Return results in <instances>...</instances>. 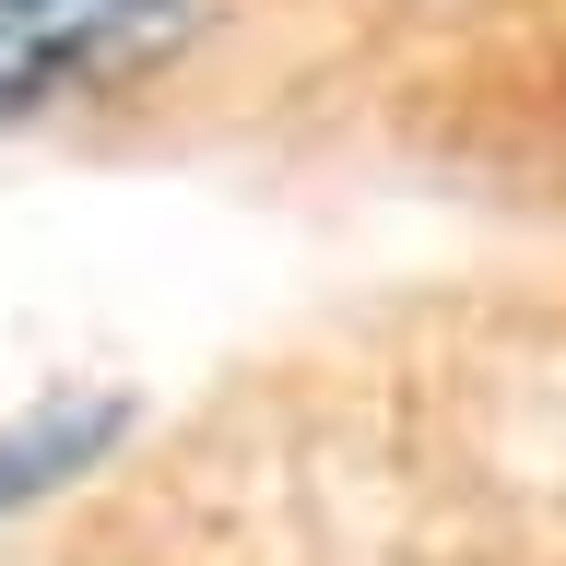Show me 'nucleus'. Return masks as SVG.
Returning a JSON list of instances; mask_svg holds the SVG:
<instances>
[{"instance_id": "nucleus-1", "label": "nucleus", "mask_w": 566, "mask_h": 566, "mask_svg": "<svg viewBox=\"0 0 566 566\" xmlns=\"http://www.w3.org/2000/svg\"><path fill=\"white\" fill-rule=\"evenodd\" d=\"M189 0H0V118L83 95L106 71L154 60Z\"/></svg>"}, {"instance_id": "nucleus-2", "label": "nucleus", "mask_w": 566, "mask_h": 566, "mask_svg": "<svg viewBox=\"0 0 566 566\" xmlns=\"http://www.w3.org/2000/svg\"><path fill=\"white\" fill-rule=\"evenodd\" d=\"M118 437H130V389H48V401H24L0 424V520H24L35 495L83 484Z\"/></svg>"}]
</instances>
